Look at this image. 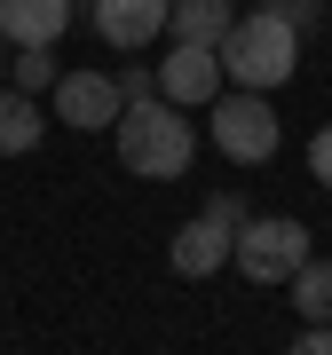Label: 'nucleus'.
Masks as SVG:
<instances>
[{"label": "nucleus", "instance_id": "obj_2", "mask_svg": "<svg viewBox=\"0 0 332 355\" xmlns=\"http://www.w3.org/2000/svg\"><path fill=\"white\" fill-rule=\"evenodd\" d=\"M293 64H301V24H285V16H269V8H254V16H238L230 24V40H222V71H230V87H285L293 79Z\"/></svg>", "mask_w": 332, "mask_h": 355}, {"label": "nucleus", "instance_id": "obj_15", "mask_svg": "<svg viewBox=\"0 0 332 355\" xmlns=\"http://www.w3.org/2000/svg\"><path fill=\"white\" fill-rule=\"evenodd\" d=\"M206 214H214V221H230V229H238L245 214H254V205H245L238 190H214V198H206Z\"/></svg>", "mask_w": 332, "mask_h": 355}, {"label": "nucleus", "instance_id": "obj_17", "mask_svg": "<svg viewBox=\"0 0 332 355\" xmlns=\"http://www.w3.org/2000/svg\"><path fill=\"white\" fill-rule=\"evenodd\" d=\"M119 87H127V103H135V95H158V79L142 71V64H127V71H119Z\"/></svg>", "mask_w": 332, "mask_h": 355}, {"label": "nucleus", "instance_id": "obj_10", "mask_svg": "<svg viewBox=\"0 0 332 355\" xmlns=\"http://www.w3.org/2000/svg\"><path fill=\"white\" fill-rule=\"evenodd\" d=\"M238 24V8L230 0H166V32L174 40H198V48H222Z\"/></svg>", "mask_w": 332, "mask_h": 355}, {"label": "nucleus", "instance_id": "obj_4", "mask_svg": "<svg viewBox=\"0 0 332 355\" xmlns=\"http://www.w3.org/2000/svg\"><path fill=\"white\" fill-rule=\"evenodd\" d=\"M230 261L254 284H293V268L308 261V229L285 221V214H245L238 237H230Z\"/></svg>", "mask_w": 332, "mask_h": 355}, {"label": "nucleus", "instance_id": "obj_14", "mask_svg": "<svg viewBox=\"0 0 332 355\" xmlns=\"http://www.w3.org/2000/svg\"><path fill=\"white\" fill-rule=\"evenodd\" d=\"M308 182L332 190V127H317V142H308Z\"/></svg>", "mask_w": 332, "mask_h": 355}, {"label": "nucleus", "instance_id": "obj_18", "mask_svg": "<svg viewBox=\"0 0 332 355\" xmlns=\"http://www.w3.org/2000/svg\"><path fill=\"white\" fill-rule=\"evenodd\" d=\"M301 355H332V324H308L301 331Z\"/></svg>", "mask_w": 332, "mask_h": 355}, {"label": "nucleus", "instance_id": "obj_12", "mask_svg": "<svg viewBox=\"0 0 332 355\" xmlns=\"http://www.w3.org/2000/svg\"><path fill=\"white\" fill-rule=\"evenodd\" d=\"M293 316L332 324V261H317V253H308V261L293 268Z\"/></svg>", "mask_w": 332, "mask_h": 355}, {"label": "nucleus", "instance_id": "obj_16", "mask_svg": "<svg viewBox=\"0 0 332 355\" xmlns=\"http://www.w3.org/2000/svg\"><path fill=\"white\" fill-rule=\"evenodd\" d=\"M261 8H269V16H285V24H301V32L317 24V0H261Z\"/></svg>", "mask_w": 332, "mask_h": 355}, {"label": "nucleus", "instance_id": "obj_13", "mask_svg": "<svg viewBox=\"0 0 332 355\" xmlns=\"http://www.w3.org/2000/svg\"><path fill=\"white\" fill-rule=\"evenodd\" d=\"M56 79H64V71H56V48H16V87H24V95H48Z\"/></svg>", "mask_w": 332, "mask_h": 355}, {"label": "nucleus", "instance_id": "obj_6", "mask_svg": "<svg viewBox=\"0 0 332 355\" xmlns=\"http://www.w3.org/2000/svg\"><path fill=\"white\" fill-rule=\"evenodd\" d=\"M166 103H182V111H198V103L222 95V48H198V40H174L166 48V64L151 71Z\"/></svg>", "mask_w": 332, "mask_h": 355}, {"label": "nucleus", "instance_id": "obj_5", "mask_svg": "<svg viewBox=\"0 0 332 355\" xmlns=\"http://www.w3.org/2000/svg\"><path fill=\"white\" fill-rule=\"evenodd\" d=\"M48 111L64 119V127H79V135H103V127H119V111H127V87L103 79V71H64L48 87Z\"/></svg>", "mask_w": 332, "mask_h": 355}, {"label": "nucleus", "instance_id": "obj_11", "mask_svg": "<svg viewBox=\"0 0 332 355\" xmlns=\"http://www.w3.org/2000/svg\"><path fill=\"white\" fill-rule=\"evenodd\" d=\"M40 135H48V111H40V95H24V87H0V158H24V150H40Z\"/></svg>", "mask_w": 332, "mask_h": 355}, {"label": "nucleus", "instance_id": "obj_1", "mask_svg": "<svg viewBox=\"0 0 332 355\" xmlns=\"http://www.w3.org/2000/svg\"><path fill=\"white\" fill-rule=\"evenodd\" d=\"M111 135H119V166H127L135 182H174V174H190V158H198L190 111L166 103V95H135Z\"/></svg>", "mask_w": 332, "mask_h": 355}, {"label": "nucleus", "instance_id": "obj_3", "mask_svg": "<svg viewBox=\"0 0 332 355\" xmlns=\"http://www.w3.org/2000/svg\"><path fill=\"white\" fill-rule=\"evenodd\" d=\"M206 135H214V150L238 158V166L277 158V111H269L261 87H230V95H214V103H206Z\"/></svg>", "mask_w": 332, "mask_h": 355}, {"label": "nucleus", "instance_id": "obj_9", "mask_svg": "<svg viewBox=\"0 0 332 355\" xmlns=\"http://www.w3.org/2000/svg\"><path fill=\"white\" fill-rule=\"evenodd\" d=\"M95 32L103 48H151L166 32V0H95Z\"/></svg>", "mask_w": 332, "mask_h": 355}, {"label": "nucleus", "instance_id": "obj_7", "mask_svg": "<svg viewBox=\"0 0 332 355\" xmlns=\"http://www.w3.org/2000/svg\"><path fill=\"white\" fill-rule=\"evenodd\" d=\"M230 237H238L230 221L190 214L174 237H166V268H174V277H214V268H230Z\"/></svg>", "mask_w": 332, "mask_h": 355}, {"label": "nucleus", "instance_id": "obj_8", "mask_svg": "<svg viewBox=\"0 0 332 355\" xmlns=\"http://www.w3.org/2000/svg\"><path fill=\"white\" fill-rule=\"evenodd\" d=\"M72 24V0H0V40L8 48H56Z\"/></svg>", "mask_w": 332, "mask_h": 355}]
</instances>
